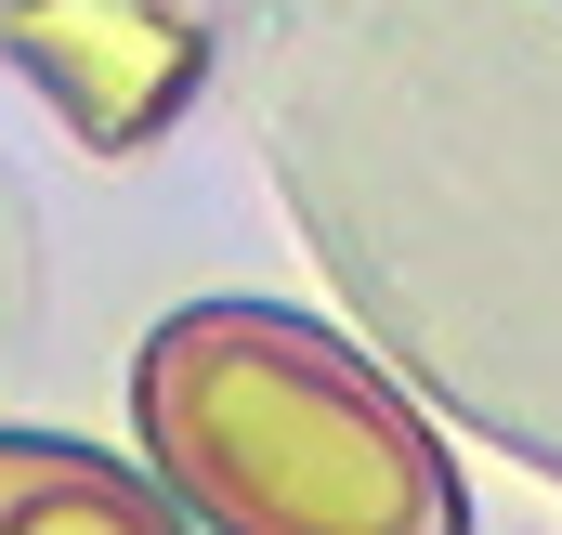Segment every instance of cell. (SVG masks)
I'll list each match as a JSON object with an SVG mask.
<instances>
[{
	"instance_id": "6da1fadb",
	"label": "cell",
	"mask_w": 562,
	"mask_h": 535,
	"mask_svg": "<svg viewBox=\"0 0 562 535\" xmlns=\"http://www.w3.org/2000/svg\"><path fill=\"white\" fill-rule=\"evenodd\" d=\"M144 444L223 535H458L419 405L276 300H196L144 340Z\"/></svg>"
},
{
	"instance_id": "7a4b0ae2",
	"label": "cell",
	"mask_w": 562,
	"mask_h": 535,
	"mask_svg": "<svg viewBox=\"0 0 562 535\" xmlns=\"http://www.w3.org/2000/svg\"><path fill=\"white\" fill-rule=\"evenodd\" d=\"M0 535H183L170 497L53 431H0Z\"/></svg>"
}]
</instances>
